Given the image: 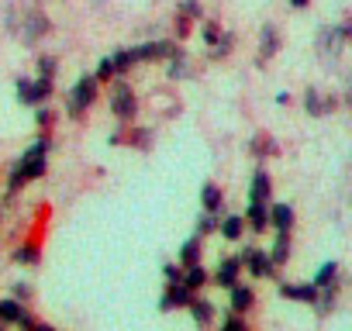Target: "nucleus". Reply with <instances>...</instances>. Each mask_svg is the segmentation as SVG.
<instances>
[{"mask_svg": "<svg viewBox=\"0 0 352 331\" xmlns=\"http://www.w3.org/2000/svg\"><path fill=\"white\" fill-rule=\"evenodd\" d=\"M180 283H184L187 290L201 293V290H204V286L211 283V273H208V269H204V266L197 262V266H187V269H184V279H180Z\"/></svg>", "mask_w": 352, "mask_h": 331, "instance_id": "dca6fc26", "label": "nucleus"}, {"mask_svg": "<svg viewBox=\"0 0 352 331\" xmlns=\"http://www.w3.org/2000/svg\"><path fill=\"white\" fill-rule=\"evenodd\" d=\"M280 293H283L287 300H300V304H318V286H314V283H304V286H290V283H283V286H280Z\"/></svg>", "mask_w": 352, "mask_h": 331, "instance_id": "6ab92c4d", "label": "nucleus"}, {"mask_svg": "<svg viewBox=\"0 0 352 331\" xmlns=\"http://www.w3.org/2000/svg\"><path fill=\"white\" fill-rule=\"evenodd\" d=\"M111 59H114V69H118V73H128V69H131V66L138 62L135 49H121V52H114Z\"/></svg>", "mask_w": 352, "mask_h": 331, "instance_id": "a878e982", "label": "nucleus"}, {"mask_svg": "<svg viewBox=\"0 0 352 331\" xmlns=\"http://www.w3.org/2000/svg\"><path fill=\"white\" fill-rule=\"evenodd\" d=\"M49 93H52V80H45V76H38V80H18V100L21 104H45L49 100Z\"/></svg>", "mask_w": 352, "mask_h": 331, "instance_id": "39448f33", "label": "nucleus"}, {"mask_svg": "<svg viewBox=\"0 0 352 331\" xmlns=\"http://www.w3.org/2000/svg\"><path fill=\"white\" fill-rule=\"evenodd\" d=\"M245 225H249L252 231H266V228H270V207H266V204H249Z\"/></svg>", "mask_w": 352, "mask_h": 331, "instance_id": "aec40b11", "label": "nucleus"}, {"mask_svg": "<svg viewBox=\"0 0 352 331\" xmlns=\"http://www.w3.org/2000/svg\"><path fill=\"white\" fill-rule=\"evenodd\" d=\"M28 331H56V328H52V324H42V321H35Z\"/></svg>", "mask_w": 352, "mask_h": 331, "instance_id": "a19ab883", "label": "nucleus"}, {"mask_svg": "<svg viewBox=\"0 0 352 331\" xmlns=\"http://www.w3.org/2000/svg\"><path fill=\"white\" fill-rule=\"evenodd\" d=\"M201 245H204V238H201V235H190V238L180 245V255H176V262H180L184 269H187V266H197V262H201V252H204Z\"/></svg>", "mask_w": 352, "mask_h": 331, "instance_id": "4468645a", "label": "nucleus"}, {"mask_svg": "<svg viewBox=\"0 0 352 331\" xmlns=\"http://www.w3.org/2000/svg\"><path fill=\"white\" fill-rule=\"evenodd\" d=\"M114 76H118L114 59H111V56H107V59H100V66H97V76H94V80H97V83H111Z\"/></svg>", "mask_w": 352, "mask_h": 331, "instance_id": "c85d7f7f", "label": "nucleus"}, {"mask_svg": "<svg viewBox=\"0 0 352 331\" xmlns=\"http://www.w3.org/2000/svg\"><path fill=\"white\" fill-rule=\"evenodd\" d=\"M304 104H307V114H324V111L335 107V97H321L318 90H307Z\"/></svg>", "mask_w": 352, "mask_h": 331, "instance_id": "5701e85b", "label": "nucleus"}, {"mask_svg": "<svg viewBox=\"0 0 352 331\" xmlns=\"http://www.w3.org/2000/svg\"><path fill=\"white\" fill-rule=\"evenodd\" d=\"M38 259H42V252H38L35 242H25V245H18V252H14V262H21V266H38Z\"/></svg>", "mask_w": 352, "mask_h": 331, "instance_id": "b1692460", "label": "nucleus"}, {"mask_svg": "<svg viewBox=\"0 0 352 331\" xmlns=\"http://www.w3.org/2000/svg\"><path fill=\"white\" fill-rule=\"evenodd\" d=\"M45 170H49V138H38L32 148H25V155L18 159V166L11 170L8 190H11V194H18L25 183H32V180L45 176Z\"/></svg>", "mask_w": 352, "mask_h": 331, "instance_id": "f257e3e1", "label": "nucleus"}, {"mask_svg": "<svg viewBox=\"0 0 352 331\" xmlns=\"http://www.w3.org/2000/svg\"><path fill=\"white\" fill-rule=\"evenodd\" d=\"M176 35H180V38H184V35H190V18H187V14L176 18Z\"/></svg>", "mask_w": 352, "mask_h": 331, "instance_id": "58836bf2", "label": "nucleus"}, {"mask_svg": "<svg viewBox=\"0 0 352 331\" xmlns=\"http://www.w3.org/2000/svg\"><path fill=\"white\" fill-rule=\"evenodd\" d=\"M0 324H14V328H32L35 324V317L25 310V304L21 300H14V297H4L0 300Z\"/></svg>", "mask_w": 352, "mask_h": 331, "instance_id": "0eeeda50", "label": "nucleus"}, {"mask_svg": "<svg viewBox=\"0 0 352 331\" xmlns=\"http://www.w3.org/2000/svg\"><path fill=\"white\" fill-rule=\"evenodd\" d=\"M242 259V266L249 269V276H259V279H266V276H273V262H270V255L263 252V249H256V245H245V252L239 255Z\"/></svg>", "mask_w": 352, "mask_h": 331, "instance_id": "1a4fd4ad", "label": "nucleus"}, {"mask_svg": "<svg viewBox=\"0 0 352 331\" xmlns=\"http://www.w3.org/2000/svg\"><path fill=\"white\" fill-rule=\"evenodd\" d=\"M335 273H338V266H335V262H324V266L314 273V286H318V290H321V286H331V283H335Z\"/></svg>", "mask_w": 352, "mask_h": 331, "instance_id": "bb28decb", "label": "nucleus"}, {"mask_svg": "<svg viewBox=\"0 0 352 331\" xmlns=\"http://www.w3.org/2000/svg\"><path fill=\"white\" fill-rule=\"evenodd\" d=\"M218 331H252L249 324H245V317L242 314H228L225 321H221V328Z\"/></svg>", "mask_w": 352, "mask_h": 331, "instance_id": "7c9ffc66", "label": "nucleus"}, {"mask_svg": "<svg viewBox=\"0 0 352 331\" xmlns=\"http://www.w3.org/2000/svg\"><path fill=\"white\" fill-rule=\"evenodd\" d=\"M111 111H114V117L131 121V117L138 114V97H135V90L124 87V83H118L114 93H111Z\"/></svg>", "mask_w": 352, "mask_h": 331, "instance_id": "423d86ee", "label": "nucleus"}, {"mask_svg": "<svg viewBox=\"0 0 352 331\" xmlns=\"http://www.w3.org/2000/svg\"><path fill=\"white\" fill-rule=\"evenodd\" d=\"M270 225L276 231H290L294 228V207L290 204H270Z\"/></svg>", "mask_w": 352, "mask_h": 331, "instance_id": "a211bd4d", "label": "nucleus"}, {"mask_svg": "<svg viewBox=\"0 0 352 331\" xmlns=\"http://www.w3.org/2000/svg\"><path fill=\"white\" fill-rule=\"evenodd\" d=\"M49 124H52V111L38 104V128H49Z\"/></svg>", "mask_w": 352, "mask_h": 331, "instance_id": "ea45409f", "label": "nucleus"}, {"mask_svg": "<svg viewBox=\"0 0 352 331\" xmlns=\"http://www.w3.org/2000/svg\"><path fill=\"white\" fill-rule=\"evenodd\" d=\"M252 152H256V155H270V152H273V145L266 141V135H256V141H252Z\"/></svg>", "mask_w": 352, "mask_h": 331, "instance_id": "e433bc0d", "label": "nucleus"}, {"mask_svg": "<svg viewBox=\"0 0 352 331\" xmlns=\"http://www.w3.org/2000/svg\"><path fill=\"white\" fill-rule=\"evenodd\" d=\"M345 100H349V104H352V80H349V93H345Z\"/></svg>", "mask_w": 352, "mask_h": 331, "instance_id": "37998d69", "label": "nucleus"}, {"mask_svg": "<svg viewBox=\"0 0 352 331\" xmlns=\"http://www.w3.org/2000/svg\"><path fill=\"white\" fill-rule=\"evenodd\" d=\"M239 276H242V259L239 255H228V259H221V266L211 273V283H218V286H235L239 283Z\"/></svg>", "mask_w": 352, "mask_h": 331, "instance_id": "9b49d317", "label": "nucleus"}, {"mask_svg": "<svg viewBox=\"0 0 352 331\" xmlns=\"http://www.w3.org/2000/svg\"><path fill=\"white\" fill-rule=\"evenodd\" d=\"M270 194H273L270 173H266V170H256L252 187H249V204H270Z\"/></svg>", "mask_w": 352, "mask_h": 331, "instance_id": "ddd939ff", "label": "nucleus"}, {"mask_svg": "<svg viewBox=\"0 0 352 331\" xmlns=\"http://www.w3.org/2000/svg\"><path fill=\"white\" fill-rule=\"evenodd\" d=\"M201 35H204V42H208V45H218L221 28H218V25H204V32H201Z\"/></svg>", "mask_w": 352, "mask_h": 331, "instance_id": "c9c22d12", "label": "nucleus"}, {"mask_svg": "<svg viewBox=\"0 0 352 331\" xmlns=\"http://www.w3.org/2000/svg\"><path fill=\"white\" fill-rule=\"evenodd\" d=\"M187 310H190V317H194V324H197V328H208V324L214 321V304H211L208 297H194Z\"/></svg>", "mask_w": 352, "mask_h": 331, "instance_id": "2eb2a0df", "label": "nucleus"}, {"mask_svg": "<svg viewBox=\"0 0 352 331\" xmlns=\"http://www.w3.org/2000/svg\"><path fill=\"white\" fill-rule=\"evenodd\" d=\"M345 38H349V28H321L318 38H314V45H318V52H321L324 59H335V56L342 52Z\"/></svg>", "mask_w": 352, "mask_h": 331, "instance_id": "6e6552de", "label": "nucleus"}, {"mask_svg": "<svg viewBox=\"0 0 352 331\" xmlns=\"http://www.w3.org/2000/svg\"><path fill=\"white\" fill-rule=\"evenodd\" d=\"M252 304H256L252 286H245V283L228 286V307H232V314H245V310H252Z\"/></svg>", "mask_w": 352, "mask_h": 331, "instance_id": "f8f14e48", "label": "nucleus"}, {"mask_svg": "<svg viewBox=\"0 0 352 331\" xmlns=\"http://www.w3.org/2000/svg\"><path fill=\"white\" fill-rule=\"evenodd\" d=\"M49 28H52V21H49L42 11H25V18H21V25H18V38H21L25 45H38V42L49 35Z\"/></svg>", "mask_w": 352, "mask_h": 331, "instance_id": "f03ea898", "label": "nucleus"}, {"mask_svg": "<svg viewBox=\"0 0 352 331\" xmlns=\"http://www.w3.org/2000/svg\"><path fill=\"white\" fill-rule=\"evenodd\" d=\"M276 45H280V38H276V32H273V28L266 25V28H263V49H259V59L266 62V59H270V56L276 52Z\"/></svg>", "mask_w": 352, "mask_h": 331, "instance_id": "393cba45", "label": "nucleus"}, {"mask_svg": "<svg viewBox=\"0 0 352 331\" xmlns=\"http://www.w3.org/2000/svg\"><path fill=\"white\" fill-rule=\"evenodd\" d=\"M197 293L194 290H187L184 283H169V290L159 297V310L166 314V310H176V307H190V300H194Z\"/></svg>", "mask_w": 352, "mask_h": 331, "instance_id": "9d476101", "label": "nucleus"}, {"mask_svg": "<svg viewBox=\"0 0 352 331\" xmlns=\"http://www.w3.org/2000/svg\"><path fill=\"white\" fill-rule=\"evenodd\" d=\"M221 204H225L221 187H218V183H204V187H201V211L218 214V211H221Z\"/></svg>", "mask_w": 352, "mask_h": 331, "instance_id": "f3484780", "label": "nucleus"}, {"mask_svg": "<svg viewBox=\"0 0 352 331\" xmlns=\"http://www.w3.org/2000/svg\"><path fill=\"white\" fill-rule=\"evenodd\" d=\"M180 14H187V18L194 21V18H201V4H197V0H184V4H180Z\"/></svg>", "mask_w": 352, "mask_h": 331, "instance_id": "f704fd0d", "label": "nucleus"}, {"mask_svg": "<svg viewBox=\"0 0 352 331\" xmlns=\"http://www.w3.org/2000/svg\"><path fill=\"white\" fill-rule=\"evenodd\" d=\"M162 279L166 283H180L184 279V266L180 262H162Z\"/></svg>", "mask_w": 352, "mask_h": 331, "instance_id": "2f4dec72", "label": "nucleus"}, {"mask_svg": "<svg viewBox=\"0 0 352 331\" xmlns=\"http://www.w3.org/2000/svg\"><path fill=\"white\" fill-rule=\"evenodd\" d=\"M0 214H4V211H0Z\"/></svg>", "mask_w": 352, "mask_h": 331, "instance_id": "a18cd8bd", "label": "nucleus"}, {"mask_svg": "<svg viewBox=\"0 0 352 331\" xmlns=\"http://www.w3.org/2000/svg\"><path fill=\"white\" fill-rule=\"evenodd\" d=\"M232 42H235V38L221 32V38H218V45H214V52H211V56H214V59H225V56L232 52Z\"/></svg>", "mask_w": 352, "mask_h": 331, "instance_id": "72a5a7b5", "label": "nucleus"}, {"mask_svg": "<svg viewBox=\"0 0 352 331\" xmlns=\"http://www.w3.org/2000/svg\"><path fill=\"white\" fill-rule=\"evenodd\" d=\"M211 231H218V214H208V211H204V214L197 218V235L204 238V235H211Z\"/></svg>", "mask_w": 352, "mask_h": 331, "instance_id": "c756f323", "label": "nucleus"}, {"mask_svg": "<svg viewBox=\"0 0 352 331\" xmlns=\"http://www.w3.org/2000/svg\"><path fill=\"white\" fill-rule=\"evenodd\" d=\"M218 231H221L228 242H239V238H242V231H245V218H239V214H228L225 221H218Z\"/></svg>", "mask_w": 352, "mask_h": 331, "instance_id": "412c9836", "label": "nucleus"}, {"mask_svg": "<svg viewBox=\"0 0 352 331\" xmlns=\"http://www.w3.org/2000/svg\"><path fill=\"white\" fill-rule=\"evenodd\" d=\"M184 76H190V66H187V59L180 52V56L169 59V80H184Z\"/></svg>", "mask_w": 352, "mask_h": 331, "instance_id": "cd10ccee", "label": "nucleus"}, {"mask_svg": "<svg viewBox=\"0 0 352 331\" xmlns=\"http://www.w3.org/2000/svg\"><path fill=\"white\" fill-rule=\"evenodd\" d=\"M94 100H97V80H94V76L76 80V87H73V93H69V114H73V117H80Z\"/></svg>", "mask_w": 352, "mask_h": 331, "instance_id": "20e7f679", "label": "nucleus"}, {"mask_svg": "<svg viewBox=\"0 0 352 331\" xmlns=\"http://www.w3.org/2000/svg\"><path fill=\"white\" fill-rule=\"evenodd\" d=\"M0 331H8V324H0Z\"/></svg>", "mask_w": 352, "mask_h": 331, "instance_id": "c03bdc74", "label": "nucleus"}, {"mask_svg": "<svg viewBox=\"0 0 352 331\" xmlns=\"http://www.w3.org/2000/svg\"><path fill=\"white\" fill-rule=\"evenodd\" d=\"M56 69H59V62H56L52 56H42V59H38V76H45V80H56Z\"/></svg>", "mask_w": 352, "mask_h": 331, "instance_id": "473e14b6", "label": "nucleus"}, {"mask_svg": "<svg viewBox=\"0 0 352 331\" xmlns=\"http://www.w3.org/2000/svg\"><path fill=\"white\" fill-rule=\"evenodd\" d=\"M290 4H294V8H307V0H290Z\"/></svg>", "mask_w": 352, "mask_h": 331, "instance_id": "79ce46f5", "label": "nucleus"}, {"mask_svg": "<svg viewBox=\"0 0 352 331\" xmlns=\"http://www.w3.org/2000/svg\"><path fill=\"white\" fill-rule=\"evenodd\" d=\"M14 300L28 304L32 300V283H14Z\"/></svg>", "mask_w": 352, "mask_h": 331, "instance_id": "4c0bfd02", "label": "nucleus"}, {"mask_svg": "<svg viewBox=\"0 0 352 331\" xmlns=\"http://www.w3.org/2000/svg\"><path fill=\"white\" fill-rule=\"evenodd\" d=\"M266 255H270L273 266H283L290 259V231H280L276 242H273V252H266Z\"/></svg>", "mask_w": 352, "mask_h": 331, "instance_id": "4be33fe9", "label": "nucleus"}, {"mask_svg": "<svg viewBox=\"0 0 352 331\" xmlns=\"http://www.w3.org/2000/svg\"><path fill=\"white\" fill-rule=\"evenodd\" d=\"M135 56L138 62H169L173 56H180V45L162 38V42H145V45H135Z\"/></svg>", "mask_w": 352, "mask_h": 331, "instance_id": "7ed1b4c3", "label": "nucleus"}]
</instances>
